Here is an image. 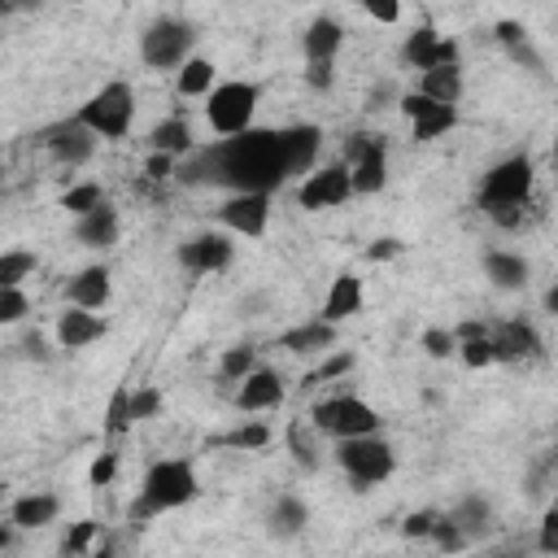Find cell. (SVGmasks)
I'll list each match as a JSON object with an SVG mask.
<instances>
[{"label": "cell", "mask_w": 558, "mask_h": 558, "mask_svg": "<svg viewBox=\"0 0 558 558\" xmlns=\"http://www.w3.org/2000/svg\"><path fill=\"white\" fill-rule=\"evenodd\" d=\"M323 148V131L310 122L279 131H240L187 157L179 170L187 183H222L231 192H275L288 174H310Z\"/></svg>", "instance_id": "obj_1"}, {"label": "cell", "mask_w": 558, "mask_h": 558, "mask_svg": "<svg viewBox=\"0 0 558 558\" xmlns=\"http://www.w3.org/2000/svg\"><path fill=\"white\" fill-rule=\"evenodd\" d=\"M201 493V484H196V466L187 462V458H161V462H153L148 471H144V484H140V497L131 501V523H148L153 514H161V510H179V506H187L192 497Z\"/></svg>", "instance_id": "obj_2"}, {"label": "cell", "mask_w": 558, "mask_h": 558, "mask_svg": "<svg viewBox=\"0 0 558 558\" xmlns=\"http://www.w3.org/2000/svg\"><path fill=\"white\" fill-rule=\"evenodd\" d=\"M336 466L357 484V493H366L371 484H384L397 471V453L379 432L344 436V440H336Z\"/></svg>", "instance_id": "obj_3"}, {"label": "cell", "mask_w": 558, "mask_h": 558, "mask_svg": "<svg viewBox=\"0 0 558 558\" xmlns=\"http://www.w3.org/2000/svg\"><path fill=\"white\" fill-rule=\"evenodd\" d=\"M74 118H78L83 126H92L100 140H122V135L131 131V122H135V92H131V83H122V78L105 83L100 92H92V96L78 105Z\"/></svg>", "instance_id": "obj_4"}, {"label": "cell", "mask_w": 558, "mask_h": 558, "mask_svg": "<svg viewBox=\"0 0 558 558\" xmlns=\"http://www.w3.org/2000/svg\"><path fill=\"white\" fill-rule=\"evenodd\" d=\"M257 83H244V78H227L218 83L209 96H205V122L214 135H240L253 126V113H257Z\"/></svg>", "instance_id": "obj_5"}, {"label": "cell", "mask_w": 558, "mask_h": 558, "mask_svg": "<svg viewBox=\"0 0 558 558\" xmlns=\"http://www.w3.org/2000/svg\"><path fill=\"white\" fill-rule=\"evenodd\" d=\"M192 44H196L192 22L166 13V17H157V22L144 26V35H140V61L148 70H179L192 57Z\"/></svg>", "instance_id": "obj_6"}, {"label": "cell", "mask_w": 558, "mask_h": 558, "mask_svg": "<svg viewBox=\"0 0 558 558\" xmlns=\"http://www.w3.org/2000/svg\"><path fill=\"white\" fill-rule=\"evenodd\" d=\"M532 183H536L532 157L514 153V157H506V161L484 170V179H480V209L488 214V209H501V205H527Z\"/></svg>", "instance_id": "obj_7"}, {"label": "cell", "mask_w": 558, "mask_h": 558, "mask_svg": "<svg viewBox=\"0 0 558 558\" xmlns=\"http://www.w3.org/2000/svg\"><path fill=\"white\" fill-rule=\"evenodd\" d=\"M340 161L353 174V192L357 196H375L388 183V140L371 135V131H353L340 148Z\"/></svg>", "instance_id": "obj_8"}, {"label": "cell", "mask_w": 558, "mask_h": 558, "mask_svg": "<svg viewBox=\"0 0 558 558\" xmlns=\"http://www.w3.org/2000/svg\"><path fill=\"white\" fill-rule=\"evenodd\" d=\"M310 423H314V432H323V436H331V440L379 432V414H375V405L362 401V397H349V392H336V397L318 401V405L310 410Z\"/></svg>", "instance_id": "obj_9"}, {"label": "cell", "mask_w": 558, "mask_h": 558, "mask_svg": "<svg viewBox=\"0 0 558 558\" xmlns=\"http://www.w3.org/2000/svg\"><path fill=\"white\" fill-rule=\"evenodd\" d=\"M349 196H357V192H353V174H349L344 161H327V166L310 170V174L301 179V187H296V205L310 209V214L336 209V205H344Z\"/></svg>", "instance_id": "obj_10"}, {"label": "cell", "mask_w": 558, "mask_h": 558, "mask_svg": "<svg viewBox=\"0 0 558 558\" xmlns=\"http://www.w3.org/2000/svg\"><path fill=\"white\" fill-rule=\"evenodd\" d=\"M401 113L410 118V140H414V144H432V140H440L445 131L458 126V105L432 100V96L418 92V87L401 96Z\"/></svg>", "instance_id": "obj_11"}, {"label": "cell", "mask_w": 558, "mask_h": 558, "mask_svg": "<svg viewBox=\"0 0 558 558\" xmlns=\"http://www.w3.org/2000/svg\"><path fill=\"white\" fill-rule=\"evenodd\" d=\"M401 61L423 74V70H432V65H458V61H462V48H458V39H449V35H440L432 22H423V26H414V31L405 35Z\"/></svg>", "instance_id": "obj_12"}, {"label": "cell", "mask_w": 558, "mask_h": 558, "mask_svg": "<svg viewBox=\"0 0 558 558\" xmlns=\"http://www.w3.org/2000/svg\"><path fill=\"white\" fill-rule=\"evenodd\" d=\"M174 257H179V266H183L187 275H218V270L231 266L235 244H231V235H222V231H196V235H187V240L174 248Z\"/></svg>", "instance_id": "obj_13"}, {"label": "cell", "mask_w": 558, "mask_h": 558, "mask_svg": "<svg viewBox=\"0 0 558 558\" xmlns=\"http://www.w3.org/2000/svg\"><path fill=\"white\" fill-rule=\"evenodd\" d=\"M218 218H222V227H227L231 235L257 240V235H266V227H270V192H231V196L222 201Z\"/></svg>", "instance_id": "obj_14"}, {"label": "cell", "mask_w": 558, "mask_h": 558, "mask_svg": "<svg viewBox=\"0 0 558 558\" xmlns=\"http://www.w3.org/2000/svg\"><path fill=\"white\" fill-rule=\"evenodd\" d=\"M96 140H100V135H96L92 126H83L78 118H65V122H57V126L44 135L52 161H61V166H83V161H92Z\"/></svg>", "instance_id": "obj_15"}, {"label": "cell", "mask_w": 558, "mask_h": 558, "mask_svg": "<svg viewBox=\"0 0 558 558\" xmlns=\"http://www.w3.org/2000/svg\"><path fill=\"white\" fill-rule=\"evenodd\" d=\"M279 401H283V375H279V371H270V366L248 371V375L240 379V388H235V405H240L244 414L275 410Z\"/></svg>", "instance_id": "obj_16"}, {"label": "cell", "mask_w": 558, "mask_h": 558, "mask_svg": "<svg viewBox=\"0 0 558 558\" xmlns=\"http://www.w3.org/2000/svg\"><path fill=\"white\" fill-rule=\"evenodd\" d=\"M105 331H109V323L96 310H83V305H65V314L57 318V344L70 349V353L96 344Z\"/></svg>", "instance_id": "obj_17"}, {"label": "cell", "mask_w": 558, "mask_h": 558, "mask_svg": "<svg viewBox=\"0 0 558 558\" xmlns=\"http://www.w3.org/2000/svg\"><path fill=\"white\" fill-rule=\"evenodd\" d=\"M65 301L70 305H83V310H105L113 301V279H109V266H83L78 275H70L65 283Z\"/></svg>", "instance_id": "obj_18"}, {"label": "cell", "mask_w": 558, "mask_h": 558, "mask_svg": "<svg viewBox=\"0 0 558 558\" xmlns=\"http://www.w3.org/2000/svg\"><path fill=\"white\" fill-rule=\"evenodd\" d=\"M488 336H493L497 362H523V357H536V353H541V336H536V327L523 323V318L497 323V327H488Z\"/></svg>", "instance_id": "obj_19"}, {"label": "cell", "mask_w": 558, "mask_h": 558, "mask_svg": "<svg viewBox=\"0 0 558 558\" xmlns=\"http://www.w3.org/2000/svg\"><path fill=\"white\" fill-rule=\"evenodd\" d=\"M118 235H122V222H118V209H113L109 201L74 218V240H78L83 248H113Z\"/></svg>", "instance_id": "obj_20"}, {"label": "cell", "mask_w": 558, "mask_h": 558, "mask_svg": "<svg viewBox=\"0 0 558 558\" xmlns=\"http://www.w3.org/2000/svg\"><path fill=\"white\" fill-rule=\"evenodd\" d=\"M362 279L353 275V270H344V275H336L331 279V288H327V301H323V318L327 323H344V318H353L357 310H362Z\"/></svg>", "instance_id": "obj_21"}, {"label": "cell", "mask_w": 558, "mask_h": 558, "mask_svg": "<svg viewBox=\"0 0 558 558\" xmlns=\"http://www.w3.org/2000/svg\"><path fill=\"white\" fill-rule=\"evenodd\" d=\"M57 514H61V501H57V493H22V497H13V506H9V519H13L22 532L48 527Z\"/></svg>", "instance_id": "obj_22"}, {"label": "cell", "mask_w": 558, "mask_h": 558, "mask_svg": "<svg viewBox=\"0 0 558 558\" xmlns=\"http://www.w3.org/2000/svg\"><path fill=\"white\" fill-rule=\"evenodd\" d=\"M340 44H344V26H340L336 17H314V22L305 26V35H301L305 61H336Z\"/></svg>", "instance_id": "obj_23"}, {"label": "cell", "mask_w": 558, "mask_h": 558, "mask_svg": "<svg viewBox=\"0 0 558 558\" xmlns=\"http://www.w3.org/2000/svg\"><path fill=\"white\" fill-rule=\"evenodd\" d=\"M331 344H336V323H327L323 314L318 318H305L301 327H292V331L279 336V349H288V353H323Z\"/></svg>", "instance_id": "obj_24"}, {"label": "cell", "mask_w": 558, "mask_h": 558, "mask_svg": "<svg viewBox=\"0 0 558 558\" xmlns=\"http://www.w3.org/2000/svg\"><path fill=\"white\" fill-rule=\"evenodd\" d=\"M148 153H170V157H192L196 153V140H192V126L183 118H161L153 131H148Z\"/></svg>", "instance_id": "obj_25"}, {"label": "cell", "mask_w": 558, "mask_h": 558, "mask_svg": "<svg viewBox=\"0 0 558 558\" xmlns=\"http://www.w3.org/2000/svg\"><path fill=\"white\" fill-rule=\"evenodd\" d=\"M484 275H488L501 292H514V288H523V283H527L532 266H527V257H519V253L493 248V253H484Z\"/></svg>", "instance_id": "obj_26"}, {"label": "cell", "mask_w": 558, "mask_h": 558, "mask_svg": "<svg viewBox=\"0 0 558 558\" xmlns=\"http://www.w3.org/2000/svg\"><path fill=\"white\" fill-rule=\"evenodd\" d=\"M218 87V65L209 57H187L174 70V92L179 96H209Z\"/></svg>", "instance_id": "obj_27"}, {"label": "cell", "mask_w": 558, "mask_h": 558, "mask_svg": "<svg viewBox=\"0 0 558 558\" xmlns=\"http://www.w3.org/2000/svg\"><path fill=\"white\" fill-rule=\"evenodd\" d=\"M305 501L301 497H292V493H283L275 506H270V514H266V532L270 536H279V541H292V536H301L305 532Z\"/></svg>", "instance_id": "obj_28"}, {"label": "cell", "mask_w": 558, "mask_h": 558, "mask_svg": "<svg viewBox=\"0 0 558 558\" xmlns=\"http://www.w3.org/2000/svg\"><path fill=\"white\" fill-rule=\"evenodd\" d=\"M418 92H427L432 100L458 105L462 100V65H432L418 74Z\"/></svg>", "instance_id": "obj_29"}, {"label": "cell", "mask_w": 558, "mask_h": 558, "mask_svg": "<svg viewBox=\"0 0 558 558\" xmlns=\"http://www.w3.org/2000/svg\"><path fill=\"white\" fill-rule=\"evenodd\" d=\"M493 39L514 57V61H523L527 70H536L541 74V57L532 52V44H527V31H523V22H510V17H501L497 26H493Z\"/></svg>", "instance_id": "obj_30"}, {"label": "cell", "mask_w": 558, "mask_h": 558, "mask_svg": "<svg viewBox=\"0 0 558 558\" xmlns=\"http://www.w3.org/2000/svg\"><path fill=\"white\" fill-rule=\"evenodd\" d=\"M214 445H227V449H244V453H253V449H266V445H270V427H266V423H257V418H248V423H235L231 432H222Z\"/></svg>", "instance_id": "obj_31"}, {"label": "cell", "mask_w": 558, "mask_h": 558, "mask_svg": "<svg viewBox=\"0 0 558 558\" xmlns=\"http://www.w3.org/2000/svg\"><path fill=\"white\" fill-rule=\"evenodd\" d=\"M449 519H453L466 536H480V532L488 527V519H493V506H488L484 497H475V493H471V497H462V501L453 506V514H449Z\"/></svg>", "instance_id": "obj_32"}, {"label": "cell", "mask_w": 558, "mask_h": 558, "mask_svg": "<svg viewBox=\"0 0 558 558\" xmlns=\"http://www.w3.org/2000/svg\"><path fill=\"white\" fill-rule=\"evenodd\" d=\"M131 423H135V414H131V384H118L109 392V405H105V436H122Z\"/></svg>", "instance_id": "obj_33"}, {"label": "cell", "mask_w": 558, "mask_h": 558, "mask_svg": "<svg viewBox=\"0 0 558 558\" xmlns=\"http://www.w3.org/2000/svg\"><path fill=\"white\" fill-rule=\"evenodd\" d=\"M248 371H257V349H248V344H231V349H222V357H218V375H222V379L240 384Z\"/></svg>", "instance_id": "obj_34"}, {"label": "cell", "mask_w": 558, "mask_h": 558, "mask_svg": "<svg viewBox=\"0 0 558 558\" xmlns=\"http://www.w3.org/2000/svg\"><path fill=\"white\" fill-rule=\"evenodd\" d=\"M26 275H35V253H31V248H9V253H0V288H17Z\"/></svg>", "instance_id": "obj_35"}, {"label": "cell", "mask_w": 558, "mask_h": 558, "mask_svg": "<svg viewBox=\"0 0 558 558\" xmlns=\"http://www.w3.org/2000/svg\"><path fill=\"white\" fill-rule=\"evenodd\" d=\"M96 205H105V187L100 183H70L61 192V209H70L74 218L87 214V209H96Z\"/></svg>", "instance_id": "obj_36"}, {"label": "cell", "mask_w": 558, "mask_h": 558, "mask_svg": "<svg viewBox=\"0 0 558 558\" xmlns=\"http://www.w3.org/2000/svg\"><path fill=\"white\" fill-rule=\"evenodd\" d=\"M458 357L471 366V371H484L497 362V349H493V336H471V340H458Z\"/></svg>", "instance_id": "obj_37"}, {"label": "cell", "mask_w": 558, "mask_h": 558, "mask_svg": "<svg viewBox=\"0 0 558 558\" xmlns=\"http://www.w3.org/2000/svg\"><path fill=\"white\" fill-rule=\"evenodd\" d=\"M357 366V357L349 353V349H340V353H331V357H323L310 375H305V384H323V379H340V375H349Z\"/></svg>", "instance_id": "obj_38"}, {"label": "cell", "mask_w": 558, "mask_h": 558, "mask_svg": "<svg viewBox=\"0 0 558 558\" xmlns=\"http://www.w3.org/2000/svg\"><path fill=\"white\" fill-rule=\"evenodd\" d=\"M26 314H31V296L22 292V283H17V288H0V323L13 327V323H22Z\"/></svg>", "instance_id": "obj_39"}, {"label": "cell", "mask_w": 558, "mask_h": 558, "mask_svg": "<svg viewBox=\"0 0 558 558\" xmlns=\"http://www.w3.org/2000/svg\"><path fill=\"white\" fill-rule=\"evenodd\" d=\"M96 532H100V523L96 519H78L70 532H65V541H61V554H92L96 545Z\"/></svg>", "instance_id": "obj_40"}, {"label": "cell", "mask_w": 558, "mask_h": 558, "mask_svg": "<svg viewBox=\"0 0 558 558\" xmlns=\"http://www.w3.org/2000/svg\"><path fill=\"white\" fill-rule=\"evenodd\" d=\"M418 344H423L427 357H453V353H458V336H453L449 327H427Z\"/></svg>", "instance_id": "obj_41"}, {"label": "cell", "mask_w": 558, "mask_h": 558, "mask_svg": "<svg viewBox=\"0 0 558 558\" xmlns=\"http://www.w3.org/2000/svg\"><path fill=\"white\" fill-rule=\"evenodd\" d=\"M131 414H135V423H144V418H157V414H161V392H157L153 384H140V388H131Z\"/></svg>", "instance_id": "obj_42"}, {"label": "cell", "mask_w": 558, "mask_h": 558, "mask_svg": "<svg viewBox=\"0 0 558 558\" xmlns=\"http://www.w3.org/2000/svg\"><path fill=\"white\" fill-rule=\"evenodd\" d=\"M305 427H310V414H305V423H292V432H288V445H292V458H296L305 471H318V449L305 440Z\"/></svg>", "instance_id": "obj_43"}, {"label": "cell", "mask_w": 558, "mask_h": 558, "mask_svg": "<svg viewBox=\"0 0 558 558\" xmlns=\"http://www.w3.org/2000/svg\"><path fill=\"white\" fill-rule=\"evenodd\" d=\"M432 541H436V549H462L471 536L453 523V519H436V527H432Z\"/></svg>", "instance_id": "obj_44"}, {"label": "cell", "mask_w": 558, "mask_h": 558, "mask_svg": "<svg viewBox=\"0 0 558 558\" xmlns=\"http://www.w3.org/2000/svg\"><path fill=\"white\" fill-rule=\"evenodd\" d=\"M305 87H314V92H327L331 83H336V65L331 61H305Z\"/></svg>", "instance_id": "obj_45"}, {"label": "cell", "mask_w": 558, "mask_h": 558, "mask_svg": "<svg viewBox=\"0 0 558 558\" xmlns=\"http://www.w3.org/2000/svg\"><path fill=\"white\" fill-rule=\"evenodd\" d=\"M113 475H118V453H96V462L87 466V484L92 488H105Z\"/></svg>", "instance_id": "obj_46"}, {"label": "cell", "mask_w": 558, "mask_h": 558, "mask_svg": "<svg viewBox=\"0 0 558 558\" xmlns=\"http://www.w3.org/2000/svg\"><path fill=\"white\" fill-rule=\"evenodd\" d=\"M357 4H362L366 17H375V22H384V26H392V22L401 17V0H357Z\"/></svg>", "instance_id": "obj_47"}, {"label": "cell", "mask_w": 558, "mask_h": 558, "mask_svg": "<svg viewBox=\"0 0 558 558\" xmlns=\"http://www.w3.org/2000/svg\"><path fill=\"white\" fill-rule=\"evenodd\" d=\"M536 545H541L545 554H558V501L545 510V519H541V532H536Z\"/></svg>", "instance_id": "obj_48"}, {"label": "cell", "mask_w": 558, "mask_h": 558, "mask_svg": "<svg viewBox=\"0 0 558 558\" xmlns=\"http://www.w3.org/2000/svg\"><path fill=\"white\" fill-rule=\"evenodd\" d=\"M401 248H405V244H401L397 235H379V240L366 244V262H392Z\"/></svg>", "instance_id": "obj_49"}, {"label": "cell", "mask_w": 558, "mask_h": 558, "mask_svg": "<svg viewBox=\"0 0 558 558\" xmlns=\"http://www.w3.org/2000/svg\"><path fill=\"white\" fill-rule=\"evenodd\" d=\"M436 519H440V514H432V510H414V514H405L401 532H405V536H432Z\"/></svg>", "instance_id": "obj_50"}, {"label": "cell", "mask_w": 558, "mask_h": 558, "mask_svg": "<svg viewBox=\"0 0 558 558\" xmlns=\"http://www.w3.org/2000/svg\"><path fill=\"white\" fill-rule=\"evenodd\" d=\"M174 170H179V157H170V153H148V166H144L148 179H166V174H174Z\"/></svg>", "instance_id": "obj_51"}, {"label": "cell", "mask_w": 558, "mask_h": 558, "mask_svg": "<svg viewBox=\"0 0 558 558\" xmlns=\"http://www.w3.org/2000/svg\"><path fill=\"white\" fill-rule=\"evenodd\" d=\"M22 353H26L31 362H48V340H44L39 331H31V336L22 340Z\"/></svg>", "instance_id": "obj_52"}, {"label": "cell", "mask_w": 558, "mask_h": 558, "mask_svg": "<svg viewBox=\"0 0 558 558\" xmlns=\"http://www.w3.org/2000/svg\"><path fill=\"white\" fill-rule=\"evenodd\" d=\"M541 305H545V314H554V318H558V283H549V288H545Z\"/></svg>", "instance_id": "obj_53"}, {"label": "cell", "mask_w": 558, "mask_h": 558, "mask_svg": "<svg viewBox=\"0 0 558 558\" xmlns=\"http://www.w3.org/2000/svg\"><path fill=\"white\" fill-rule=\"evenodd\" d=\"M554 166H558V144H554Z\"/></svg>", "instance_id": "obj_54"}]
</instances>
